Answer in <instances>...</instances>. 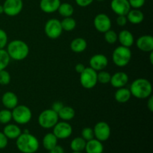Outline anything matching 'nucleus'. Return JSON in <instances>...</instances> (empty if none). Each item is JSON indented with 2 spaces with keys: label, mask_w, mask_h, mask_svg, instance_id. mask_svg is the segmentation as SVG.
Listing matches in <instances>:
<instances>
[{
  "label": "nucleus",
  "mask_w": 153,
  "mask_h": 153,
  "mask_svg": "<svg viewBox=\"0 0 153 153\" xmlns=\"http://www.w3.org/2000/svg\"><path fill=\"white\" fill-rule=\"evenodd\" d=\"M12 120V113L11 111L9 109H2L0 111V123L3 125H6L10 123Z\"/></svg>",
  "instance_id": "31"
},
{
  "label": "nucleus",
  "mask_w": 153,
  "mask_h": 153,
  "mask_svg": "<svg viewBox=\"0 0 153 153\" xmlns=\"http://www.w3.org/2000/svg\"><path fill=\"white\" fill-rule=\"evenodd\" d=\"M131 94L129 89L126 88H117L114 94V99L117 102L126 103L131 99Z\"/></svg>",
  "instance_id": "24"
},
{
  "label": "nucleus",
  "mask_w": 153,
  "mask_h": 153,
  "mask_svg": "<svg viewBox=\"0 0 153 153\" xmlns=\"http://www.w3.org/2000/svg\"><path fill=\"white\" fill-rule=\"evenodd\" d=\"M149 60H150L151 64H153V52H150V56H149Z\"/></svg>",
  "instance_id": "45"
},
{
  "label": "nucleus",
  "mask_w": 153,
  "mask_h": 153,
  "mask_svg": "<svg viewBox=\"0 0 153 153\" xmlns=\"http://www.w3.org/2000/svg\"><path fill=\"white\" fill-rule=\"evenodd\" d=\"M58 139L55 137V135L52 132L47 133L43 137L42 144L45 149L49 151L58 144Z\"/></svg>",
  "instance_id": "25"
},
{
  "label": "nucleus",
  "mask_w": 153,
  "mask_h": 153,
  "mask_svg": "<svg viewBox=\"0 0 153 153\" xmlns=\"http://www.w3.org/2000/svg\"><path fill=\"white\" fill-rule=\"evenodd\" d=\"M53 133L58 139L64 140L67 139L72 135L73 133V127L67 121L58 122L53 127Z\"/></svg>",
  "instance_id": "10"
},
{
  "label": "nucleus",
  "mask_w": 153,
  "mask_h": 153,
  "mask_svg": "<svg viewBox=\"0 0 153 153\" xmlns=\"http://www.w3.org/2000/svg\"><path fill=\"white\" fill-rule=\"evenodd\" d=\"M61 0H40V7L46 13H52L58 11Z\"/></svg>",
  "instance_id": "18"
},
{
  "label": "nucleus",
  "mask_w": 153,
  "mask_h": 153,
  "mask_svg": "<svg viewBox=\"0 0 153 153\" xmlns=\"http://www.w3.org/2000/svg\"><path fill=\"white\" fill-rule=\"evenodd\" d=\"M3 133L4 135L7 137V139L10 140H16L21 134H22V130L16 124H6L5 126L3 128Z\"/></svg>",
  "instance_id": "20"
},
{
  "label": "nucleus",
  "mask_w": 153,
  "mask_h": 153,
  "mask_svg": "<svg viewBox=\"0 0 153 153\" xmlns=\"http://www.w3.org/2000/svg\"><path fill=\"white\" fill-rule=\"evenodd\" d=\"M82 136L81 137L83 139H85L86 141H88L90 140H92L94 138V130L91 127H85L82 130Z\"/></svg>",
  "instance_id": "35"
},
{
  "label": "nucleus",
  "mask_w": 153,
  "mask_h": 153,
  "mask_svg": "<svg viewBox=\"0 0 153 153\" xmlns=\"http://www.w3.org/2000/svg\"><path fill=\"white\" fill-rule=\"evenodd\" d=\"M117 40H119L121 46L130 48L134 44V37L131 31L124 29L118 34Z\"/></svg>",
  "instance_id": "19"
},
{
  "label": "nucleus",
  "mask_w": 153,
  "mask_h": 153,
  "mask_svg": "<svg viewBox=\"0 0 153 153\" xmlns=\"http://www.w3.org/2000/svg\"><path fill=\"white\" fill-rule=\"evenodd\" d=\"M82 86L85 89H92L98 83L97 72L91 67H85V70L80 73L79 77Z\"/></svg>",
  "instance_id": "7"
},
{
  "label": "nucleus",
  "mask_w": 153,
  "mask_h": 153,
  "mask_svg": "<svg viewBox=\"0 0 153 153\" xmlns=\"http://www.w3.org/2000/svg\"><path fill=\"white\" fill-rule=\"evenodd\" d=\"M129 91L135 98L145 100L152 95V85L148 79L139 78L131 82Z\"/></svg>",
  "instance_id": "2"
},
{
  "label": "nucleus",
  "mask_w": 153,
  "mask_h": 153,
  "mask_svg": "<svg viewBox=\"0 0 153 153\" xmlns=\"http://www.w3.org/2000/svg\"><path fill=\"white\" fill-rule=\"evenodd\" d=\"M90 67L97 72L104 70L108 64V59L103 54H96L93 55L89 61Z\"/></svg>",
  "instance_id": "13"
},
{
  "label": "nucleus",
  "mask_w": 153,
  "mask_h": 153,
  "mask_svg": "<svg viewBox=\"0 0 153 153\" xmlns=\"http://www.w3.org/2000/svg\"><path fill=\"white\" fill-rule=\"evenodd\" d=\"M58 11L59 14L63 17H69V16H73V13H74V7L71 4L68 2L61 3L58 9Z\"/></svg>",
  "instance_id": "28"
},
{
  "label": "nucleus",
  "mask_w": 153,
  "mask_h": 153,
  "mask_svg": "<svg viewBox=\"0 0 153 153\" xmlns=\"http://www.w3.org/2000/svg\"><path fill=\"white\" fill-rule=\"evenodd\" d=\"M85 151L86 153H103L104 146L102 142L94 138L86 142Z\"/></svg>",
  "instance_id": "21"
},
{
  "label": "nucleus",
  "mask_w": 153,
  "mask_h": 153,
  "mask_svg": "<svg viewBox=\"0 0 153 153\" xmlns=\"http://www.w3.org/2000/svg\"><path fill=\"white\" fill-rule=\"evenodd\" d=\"M75 1H76L77 5H79V7H85L92 4L94 0H75Z\"/></svg>",
  "instance_id": "40"
},
{
  "label": "nucleus",
  "mask_w": 153,
  "mask_h": 153,
  "mask_svg": "<svg viewBox=\"0 0 153 153\" xmlns=\"http://www.w3.org/2000/svg\"><path fill=\"white\" fill-rule=\"evenodd\" d=\"M88 47V43L85 39L82 37H77L72 40L70 43V49L73 52L76 53H82Z\"/></svg>",
  "instance_id": "23"
},
{
  "label": "nucleus",
  "mask_w": 153,
  "mask_h": 153,
  "mask_svg": "<svg viewBox=\"0 0 153 153\" xmlns=\"http://www.w3.org/2000/svg\"><path fill=\"white\" fill-rule=\"evenodd\" d=\"M111 7L114 13H116L117 16H126L128 12L131 10L128 0H112L111 2Z\"/></svg>",
  "instance_id": "14"
},
{
  "label": "nucleus",
  "mask_w": 153,
  "mask_h": 153,
  "mask_svg": "<svg viewBox=\"0 0 153 153\" xmlns=\"http://www.w3.org/2000/svg\"><path fill=\"white\" fill-rule=\"evenodd\" d=\"M64 106V104H63L61 102L56 101L52 105V108H51V109H52V110H53L54 111L56 112V113H58V112L60 111V110H61V109Z\"/></svg>",
  "instance_id": "41"
},
{
  "label": "nucleus",
  "mask_w": 153,
  "mask_h": 153,
  "mask_svg": "<svg viewBox=\"0 0 153 153\" xmlns=\"http://www.w3.org/2000/svg\"><path fill=\"white\" fill-rule=\"evenodd\" d=\"M10 74L5 70H0V85H7L10 82Z\"/></svg>",
  "instance_id": "34"
},
{
  "label": "nucleus",
  "mask_w": 153,
  "mask_h": 153,
  "mask_svg": "<svg viewBox=\"0 0 153 153\" xmlns=\"http://www.w3.org/2000/svg\"><path fill=\"white\" fill-rule=\"evenodd\" d=\"M116 22L117 24L119 26L123 27L125 26L126 25L128 22V19H127L126 16H124V15H120L117 17L116 19Z\"/></svg>",
  "instance_id": "39"
},
{
  "label": "nucleus",
  "mask_w": 153,
  "mask_h": 153,
  "mask_svg": "<svg viewBox=\"0 0 153 153\" xmlns=\"http://www.w3.org/2000/svg\"><path fill=\"white\" fill-rule=\"evenodd\" d=\"M147 108L149 111H153V97L152 95L147 98Z\"/></svg>",
  "instance_id": "44"
},
{
  "label": "nucleus",
  "mask_w": 153,
  "mask_h": 153,
  "mask_svg": "<svg viewBox=\"0 0 153 153\" xmlns=\"http://www.w3.org/2000/svg\"><path fill=\"white\" fill-rule=\"evenodd\" d=\"M128 76L124 72H117L111 77L110 84L115 88H123L128 84Z\"/></svg>",
  "instance_id": "16"
},
{
  "label": "nucleus",
  "mask_w": 153,
  "mask_h": 153,
  "mask_svg": "<svg viewBox=\"0 0 153 153\" xmlns=\"http://www.w3.org/2000/svg\"><path fill=\"white\" fill-rule=\"evenodd\" d=\"M2 5L4 13L7 16H16L22 10L23 1L22 0H5Z\"/></svg>",
  "instance_id": "11"
},
{
  "label": "nucleus",
  "mask_w": 153,
  "mask_h": 153,
  "mask_svg": "<svg viewBox=\"0 0 153 153\" xmlns=\"http://www.w3.org/2000/svg\"><path fill=\"white\" fill-rule=\"evenodd\" d=\"M59 120L58 113L52 109H46L43 111L38 116L37 122L40 127L45 129L53 128Z\"/></svg>",
  "instance_id": "6"
},
{
  "label": "nucleus",
  "mask_w": 153,
  "mask_h": 153,
  "mask_svg": "<svg viewBox=\"0 0 153 153\" xmlns=\"http://www.w3.org/2000/svg\"><path fill=\"white\" fill-rule=\"evenodd\" d=\"M146 0H128L131 7L134 9H140L145 4Z\"/></svg>",
  "instance_id": "37"
},
{
  "label": "nucleus",
  "mask_w": 153,
  "mask_h": 153,
  "mask_svg": "<svg viewBox=\"0 0 153 153\" xmlns=\"http://www.w3.org/2000/svg\"><path fill=\"white\" fill-rule=\"evenodd\" d=\"M18 97L16 94L11 91H7L1 97V103L4 108L9 110H12L18 105Z\"/></svg>",
  "instance_id": "17"
},
{
  "label": "nucleus",
  "mask_w": 153,
  "mask_h": 153,
  "mask_svg": "<svg viewBox=\"0 0 153 153\" xmlns=\"http://www.w3.org/2000/svg\"><path fill=\"white\" fill-rule=\"evenodd\" d=\"M16 139V146L21 153H35L40 147L37 137L29 133L27 129Z\"/></svg>",
  "instance_id": "1"
},
{
  "label": "nucleus",
  "mask_w": 153,
  "mask_h": 153,
  "mask_svg": "<svg viewBox=\"0 0 153 153\" xmlns=\"http://www.w3.org/2000/svg\"><path fill=\"white\" fill-rule=\"evenodd\" d=\"M85 67H85L83 64H82V63H79V64H76V67H75V70H76V71L78 73L80 74V73H82V72L85 70Z\"/></svg>",
  "instance_id": "43"
},
{
  "label": "nucleus",
  "mask_w": 153,
  "mask_h": 153,
  "mask_svg": "<svg viewBox=\"0 0 153 153\" xmlns=\"http://www.w3.org/2000/svg\"><path fill=\"white\" fill-rule=\"evenodd\" d=\"M4 13V7H3L2 4H0V14Z\"/></svg>",
  "instance_id": "46"
},
{
  "label": "nucleus",
  "mask_w": 153,
  "mask_h": 153,
  "mask_svg": "<svg viewBox=\"0 0 153 153\" xmlns=\"http://www.w3.org/2000/svg\"><path fill=\"white\" fill-rule=\"evenodd\" d=\"M94 25L96 29L101 33H105L111 28V20L105 13H99L94 19Z\"/></svg>",
  "instance_id": "12"
},
{
  "label": "nucleus",
  "mask_w": 153,
  "mask_h": 153,
  "mask_svg": "<svg viewBox=\"0 0 153 153\" xmlns=\"http://www.w3.org/2000/svg\"><path fill=\"white\" fill-rule=\"evenodd\" d=\"M49 153H64V149L62 146L57 144L55 147L49 151Z\"/></svg>",
  "instance_id": "42"
},
{
  "label": "nucleus",
  "mask_w": 153,
  "mask_h": 153,
  "mask_svg": "<svg viewBox=\"0 0 153 153\" xmlns=\"http://www.w3.org/2000/svg\"><path fill=\"white\" fill-rule=\"evenodd\" d=\"M131 59V51L130 48L120 46L115 48L112 53V61L119 67H124L129 64Z\"/></svg>",
  "instance_id": "4"
},
{
  "label": "nucleus",
  "mask_w": 153,
  "mask_h": 153,
  "mask_svg": "<svg viewBox=\"0 0 153 153\" xmlns=\"http://www.w3.org/2000/svg\"><path fill=\"white\" fill-rule=\"evenodd\" d=\"M97 1H104V0H97Z\"/></svg>",
  "instance_id": "48"
},
{
  "label": "nucleus",
  "mask_w": 153,
  "mask_h": 153,
  "mask_svg": "<svg viewBox=\"0 0 153 153\" xmlns=\"http://www.w3.org/2000/svg\"><path fill=\"white\" fill-rule=\"evenodd\" d=\"M104 38L109 44H114L117 41L118 34L114 30L109 29L104 33Z\"/></svg>",
  "instance_id": "32"
},
{
  "label": "nucleus",
  "mask_w": 153,
  "mask_h": 153,
  "mask_svg": "<svg viewBox=\"0 0 153 153\" xmlns=\"http://www.w3.org/2000/svg\"><path fill=\"white\" fill-rule=\"evenodd\" d=\"M93 130H94V138L97 139L101 142L108 140L111 134L110 126L104 121H100L97 123Z\"/></svg>",
  "instance_id": "9"
},
{
  "label": "nucleus",
  "mask_w": 153,
  "mask_h": 153,
  "mask_svg": "<svg viewBox=\"0 0 153 153\" xmlns=\"http://www.w3.org/2000/svg\"><path fill=\"white\" fill-rule=\"evenodd\" d=\"M72 153H83L82 152H72Z\"/></svg>",
  "instance_id": "47"
},
{
  "label": "nucleus",
  "mask_w": 153,
  "mask_h": 153,
  "mask_svg": "<svg viewBox=\"0 0 153 153\" xmlns=\"http://www.w3.org/2000/svg\"><path fill=\"white\" fill-rule=\"evenodd\" d=\"M12 120L19 125H25L31 121L32 117L31 111L25 105H17L12 109Z\"/></svg>",
  "instance_id": "5"
},
{
  "label": "nucleus",
  "mask_w": 153,
  "mask_h": 153,
  "mask_svg": "<svg viewBox=\"0 0 153 153\" xmlns=\"http://www.w3.org/2000/svg\"><path fill=\"white\" fill-rule=\"evenodd\" d=\"M44 31L46 35L52 40L60 37L63 32L61 21L55 18L49 19L45 24Z\"/></svg>",
  "instance_id": "8"
},
{
  "label": "nucleus",
  "mask_w": 153,
  "mask_h": 153,
  "mask_svg": "<svg viewBox=\"0 0 153 153\" xmlns=\"http://www.w3.org/2000/svg\"><path fill=\"white\" fill-rule=\"evenodd\" d=\"M7 40L8 37L7 33L5 32V31L0 28V49H4V47L7 46Z\"/></svg>",
  "instance_id": "36"
},
{
  "label": "nucleus",
  "mask_w": 153,
  "mask_h": 153,
  "mask_svg": "<svg viewBox=\"0 0 153 153\" xmlns=\"http://www.w3.org/2000/svg\"><path fill=\"white\" fill-rule=\"evenodd\" d=\"M128 22L133 25H138L140 24L144 19V14L143 12L139 9H131L126 14Z\"/></svg>",
  "instance_id": "22"
},
{
  "label": "nucleus",
  "mask_w": 153,
  "mask_h": 153,
  "mask_svg": "<svg viewBox=\"0 0 153 153\" xmlns=\"http://www.w3.org/2000/svg\"><path fill=\"white\" fill-rule=\"evenodd\" d=\"M59 119L63 121H70L76 116V111L74 108L70 106H64L58 113Z\"/></svg>",
  "instance_id": "26"
},
{
  "label": "nucleus",
  "mask_w": 153,
  "mask_h": 153,
  "mask_svg": "<svg viewBox=\"0 0 153 153\" xmlns=\"http://www.w3.org/2000/svg\"><path fill=\"white\" fill-rule=\"evenodd\" d=\"M111 77V75L108 72L105 71V70H101L97 73V81L102 85H107L110 83Z\"/></svg>",
  "instance_id": "33"
},
{
  "label": "nucleus",
  "mask_w": 153,
  "mask_h": 153,
  "mask_svg": "<svg viewBox=\"0 0 153 153\" xmlns=\"http://www.w3.org/2000/svg\"><path fill=\"white\" fill-rule=\"evenodd\" d=\"M136 46L140 51L150 52L153 51V37L149 34H145L139 37L136 40Z\"/></svg>",
  "instance_id": "15"
},
{
  "label": "nucleus",
  "mask_w": 153,
  "mask_h": 153,
  "mask_svg": "<svg viewBox=\"0 0 153 153\" xmlns=\"http://www.w3.org/2000/svg\"><path fill=\"white\" fill-rule=\"evenodd\" d=\"M61 24L63 31H73L76 27V19L72 17V16L64 17V19L61 21Z\"/></svg>",
  "instance_id": "29"
},
{
  "label": "nucleus",
  "mask_w": 153,
  "mask_h": 153,
  "mask_svg": "<svg viewBox=\"0 0 153 153\" xmlns=\"http://www.w3.org/2000/svg\"><path fill=\"white\" fill-rule=\"evenodd\" d=\"M8 143V139L4 135L2 131H0V149H3L6 148Z\"/></svg>",
  "instance_id": "38"
},
{
  "label": "nucleus",
  "mask_w": 153,
  "mask_h": 153,
  "mask_svg": "<svg viewBox=\"0 0 153 153\" xmlns=\"http://www.w3.org/2000/svg\"><path fill=\"white\" fill-rule=\"evenodd\" d=\"M6 51L10 59L19 61L28 57L29 54V46L23 40H13L7 43Z\"/></svg>",
  "instance_id": "3"
},
{
  "label": "nucleus",
  "mask_w": 153,
  "mask_h": 153,
  "mask_svg": "<svg viewBox=\"0 0 153 153\" xmlns=\"http://www.w3.org/2000/svg\"><path fill=\"white\" fill-rule=\"evenodd\" d=\"M86 140L82 137H76L70 142V149L73 152H82L85 150Z\"/></svg>",
  "instance_id": "27"
},
{
  "label": "nucleus",
  "mask_w": 153,
  "mask_h": 153,
  "mask_svg": "<svg viewBox=\"0 0 153 153\" xmlns=\"http://www.w3.org/2000/svg\"><path fill=\"white\" fill-rule=\"evenodd\" d=\"M10 58L4 49H0V70H5L10 63Z\"/></svg>",
  "instance_id": "30"
}]
</instances>
